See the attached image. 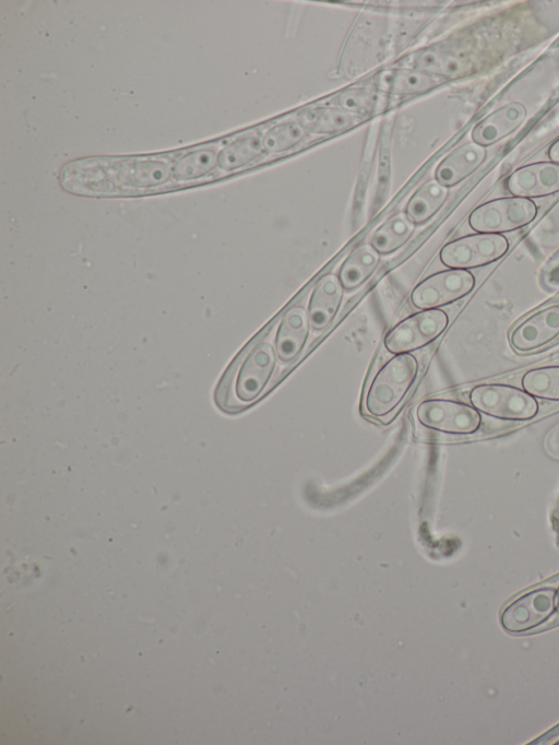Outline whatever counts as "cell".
<instances>
[{"instance_id":"obj_1","label":"cell","mask_w":559,"mask_h":745,"mask_svg":"<svg viewBox=\"0 0 559 745\" xmlns=\"http://www.w3.org/2000/svg\"><path fill=\"white\" fill-rule=\"evenodd\" d=\"M62 186L88 196L145 194L173 190V155L95 158L69 164Z\"/></svg>"},{"instance_id":"obj_2","label":"cell","mask_w":559,"mask_h":745,"mask_svg":"<svg viewBox=\"0 0 559 745\" xmlns=\"http://www.w3.org/2000/svg\"><path fill=\"white\" fill-rule=\"evenodd\" d=\"M277 360L274 344L269 341L255 343L241 357L233 374L217 387V405L228 411L253 403L273 377Z\"/></svg>"},{"instance_id":"obj_3","label":"cell","mask_w":559,"mask_h":745,"mask_svg":"<svg viewBox=\"0 0 559 745\" xmlns=\"http://www.w3.org/2000/svg\"><path fill=\"white\" fill-rule=\"evenodd\" d=\"M419 363L413 353L395 354L373 375L364 399L366 413L377 419L391 414L415 383Z\"/></svg>"},{"instance_id":"obj_4","label":"cell","mask_w":559,"mask_h":745,"mask_svg":"<svg viewBox=\"0 0 559 745\" xmlns=\"http://www.w3.org/2000/svg\"><path fill=\"white\" fill-rule=\"evenodd\" d=\"M448 323L443 309H421L395 323L386 332L383 345L392 355L416 352L437 340Z\"/></svg>"},{"instance_id":"obj_5","label":"cell","mask_w":559,"mask_h":745,"mask_svg":"<svg viewBox=\"0 0 559 745\" xmlns=\"http://www.w3.org/2000/svg\"><path fill=\"white\" fill-rule=\"evenodd\" d=\"M468 398L478 412L500 419L525 421L538 412V403L533 395L510 385H478L471 390Z\"/></svg>"},{"instance_id":"obj_6","label":"cell","mask_w":559,"mask_h":745,"mask_svg":"<svg viewBox=\"0 0 559 745\" xmlns=\"http://www.w3.org/2000/svg\"><path fill=\"white\" fill-rule=\"evenodd\" d=\"M537 215L532 199L503 197L485 202L473 210L468 224L477 233L501 234L530 224Z\"/></svg>"},{"instance_id":"obj_7","label":"cell","mask_w":559,"mask_h":745,"mask_svg":"<svg viewBox=\"0 0 559 745\" xmlns=\"http://www.w3.org/2000/svg\"><path fill=\"white\" fill-rule=\"evenodd\" d=\"M415 415L425 428L450 435L474 434L481 425V416L473 405L451 399H426L417 405Z\"/></svg>"},{"instance_id":"obj_8","label":"cell","mask_w":559,"mask_h":745,"mask_svg":"<svg viewBox=\"0 0 559 745\" xmlns=\"http://www.w3.org/2000/svg\"><path fill=\"white\" fill-rule=\"evenodd\" d=\"M508 249L506 236L476 233L449 241L440 250L439 257L449 269L468 270L497 261Z\"/></svg>"},{"instance_id":"obj_9","label":"cell","mask_w":559,"mask_h":745,"mask_svg":"<svg viewBox=\"0 0 559 745\" xmlns=\"http://www.w3.org/2000/svg\"><path fill=\"white\" fill-rule=\"evenodd\" d=\"M474 286L475 276L468 270L447 269L420 281L409 299L419 310L440 308L463 298Z\"/></svg>"},{"instance_id":"obj_10","label":"cell","mask_w":559,"mask_h":745,"mask_svg":"<svg viewBox=\"0 0 559 745\" xmlns=\"http://www.w3.org/2000/svg\"><path fill=\"white\" fill-rule=\"evenodd\" d=\"M556 610V591H531L510 603L501 613V625L510 632H523L547 620Z\"/></svg>"},{"instance_id":"obj_11","label":"cell","mask_w":559,"mask_h":745,"mask_svg":"<svg viewBox=\"0 0 559 745\" xmlns=\"http://www.w3.org/2000/svg\"><path fill=\"white\" fill-rule=\"evenodd\" d=\"M222 142L197 145L173 154V189L195 186L214 177Z\"/></svg>"},{"instance_id":"obj_12","label":"cell","mask_w":559,"mask_h":745,"mask_svg":"<svg viewBox=\"0 0 559 745\" xmlns=\"http://www.w3.org/2000/svg\"><path fill=\"white\" fill-rule=\"evenodd\" d=\"M507 189L515 197L540 198L559 192V164L537 162L521 166L507 178Z\"/></svg>"},{"instance_id":"obj_13","label":"cell","mask_w":559,"mask_h":745,"mask_svg":"<svg viewBox=\"0 0 559 745\" xmlns=\"http://www.w3.org/2000/svg\"><path fill=\"white\" fill-rule=\"evenodd\" d=\"M310 329L309 315L304 306H294L284 314L274 336V347L281 363L290 364L300 356L309 340Z\"/></svg>"},{"instance_id":"obj_14","label":"cell","mask_w":559,"mask_h":745,"mask_svg":"<svg viewBox=\"0 0 559 745\" xmlns=\"http://www.w3.org/2000/svg\"><path fill=\"white\" fill-rule=\"evenodd\" d=\"M558 335L559 305H551L516 326L510 334V343L519 352H530L546 345Z\"/></svg>"},{"instance_id":"obj_15","label":"cell","mask_w":559,"mask_h":745,"mask_svg":"<svg viewBox=\"0 0 559 745\" xmlns=\"http://www.w3.org/2000/svg\"><path fill=\"white\" fill-rule=\"evenodd\" d=\"M345 288L337 274L323 275L313 286L307 311L311 329L321 332L331 324L341 308Z\"/></svg>"},{"instance_id":"obj_16","label":"cell","mask_w":559,"mask_h":745,"mask_svg":"<svg viewBox=\"0 0 559 745\" xmlns=\"http://www.w3.org/2000/svg\"><path fill=\"white\" fill-rule=\"evenodd\" d=\"M526 108L519 102L503 105L481 119L472 131L473 142L488 146L514 132L526 119Z\"/></svg>"},{"instance_id":"obj_17","label":"cell","mask_w":559,"mask_h":745,"mask_svg":"<svg viewBox=\"0 0 559 745\" xmlns=\"http://www.w3.org/2000/svg\"><path fill=\"white\" fill-rule=\"evenodd\" d=\"M487 150L475 142L465 143L438 165L435 178L445 187H453L472 175L486 159Z\"/></svg>"},{"instance_id":"obj_18","label":"cell","mask_w":559,"mask_h":745,"mask_svg":"<svg viewBox=\"0 0 559 745\" xmlns=\"http://www.w3.org/2000/svg\"><path fill=\"white\" fill-rule=\"evenodd\" d=\"M381 255L370 245L356 247L341 264L337 276L345 291L361 286L377 270Z\"/></svg>"},{"instance_id":"obj_19","label":"cell","mask_w":559,"mask_h":745,"mask_svg":"<svg viewBox=\"0 0 559 745\" xmlns=\"http://www.w3.org/2000/svg\"><path fill=\"white\" fill-rule=\"evenodd\" d=\"M415 68L430 75L455 78L471 69L467 58L455 51L431 47L420 51L415 60Z\"/></svg>"},{"instance_id":"obj_20","label":"cell","mask_w":559,"mask_h":745,"mask_svg":"<svg viewBox=\"0 0 559 745\" xmlns=\"http://www.w3.org/2000/svg\"><path fill=\"white\" fill-rule=\"evenodd\" d=\"M449 188L436 178L423 184L409 198L405 213L415 224L430 220L443 205Z\"/></svg>"},{"instance_id":"obj_21","label":"cell","mask_w":559,"mask_h":745,"mask_svg":"<svg viewBox=\"0 0 559 745\" xmlns=\"http://www.w3.org/2000/svg\"><path fill=\"white\" fill-rule=\"evenodd\" d=\"M415 225L405 212H399L373 232L369 244L380 255L392 253L406 244L415 230Z\"/></svg>"},{"instance_id":"obj_22","label":"cell","mask_w":559,"mask_h":745,"mask_svg":"<svg viewBox=\"0 0 559 745\" xmlns=\"http://www.w3.org/2000/svg\"><path fill=\"white\" fill-rule=\"evenodd\" d=\"M357 117L341 108L317 107L305 110L298 117L306 132L313 134L335 133L355 125Z\"/></svg>"},{"instance_id":"obj_23","label":"cell","mask_w":559,"mask_h":745,"mask_svg":"<svg viewBox=\"0 0 559 745\" xmlns=\"http://www.w3.org/2000/svg\"><path fill=\"white\" fill-rule=\"evenodd\" d=\"M380 85L393 95L405 96L427 92L438 85V81L416 68H399L382 73Z\"/></svg>"},{"instance_id":"obj_24","label":"cell","mask_w":559,"mask_h":745,"mask_svg":"<svg viewBox=\"0 0 559 745\" xmlns=\"http://www.w3.org/2000/svg\"><path fill=\"white\" fill-rule=\"evenodd\" d=\"M262 152V137L259 134L237 138L219 151L217 168L225 173L234 172L253 162Z\"/></svg>"},{"instance_id":"obj_25","label":"cell","mask_w":559,"mask_h":745,"mask_svg":"<svg viewBox=\"0 0 559 745\" xmlns=\"http://www.w3.org/2000/svg\"><path fill=\"white\" fill-rule=\"evenodd\" d=\"M523 389L534 398L559 401V366H544L526 371Z\"/></svg>"},{"instance_id":"obj_26","label":"cell","mask_w":559,"mask_h":745,"mask_svg":"<svg viewBox=\"0 0 559 745\" xmlns=\"http://www.w3.org/2000/svg\"><path fill=\"white\" fill-rule=\"evenodd\" d=\"M299 122L286 121L270 128L262 137L263 151L282 153L301 142L306 135Z\"/></svg>"},{"instance_id":"obj_27","label":"cell","mask_w":559,"mask_h":745,"mask_svg":"<svg viewBox=\"0 0 559 745\" xmlns=\"http://www.w3.org/2000/svg\"><path fill=\"white\" fill-rule=\"evenodd\" d=\"M335 103L341 109L352 114L366 116L373 113L379 104V96L367 87H350L341 92Z\"/></svg>"},{"instance_id":"obj_28","label":"cell","mask_w":559,"mask_h":745,"mask_svg":"<svg viewBox=\"0 0 559 745\" xmlns=\"http://www.w3.org/2000/svg\"><path fill=\"white\" fill-rule=\"evenodd\" d=\"M539 283L549 293L559 292V250L550 257L540 270Z\"/></svg>"},{"instance_id":"obj_29","label":"cell","mask_w":559,"mask_h":745,"mask_svg":"<svg viewBox=\"0 0 559 745\" xmlns=\"http://www.w3.org/2000/svg\"><path fill=\"white\" fill-rule=\"evenodd\" d=\"M548 156L551 162L559 164V139H557L548 150Z\"/></svg>"},{"instance_id":"obj_30","label":"cell","mask_w":559,"mask_h":745,"mask_svg":"<svg viewBox=\"0 0 559 745\" xmlns=\"http://www.w3.org/2000/svg\"><path fill=\"white\" fill-rule=\"evenodd\" d=\"M556 608H557V611L559 612V587H558V590H557V593H556Z\"/></svg>"}]
</instances>
